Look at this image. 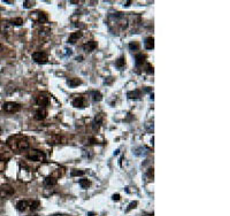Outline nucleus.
I'll list each match as a JSON object with an SVG mask.
<instances>
[{
	"instance_id": "27",
	"label": "nucleus",
	"mask_w": 230,
	"mask_h": 216,
	"mask_svg": "<svg viewBox=\"0 0 230 216\" xmlns=\"http://www.w3.org/2000/svg\"><path fill=\"white\" fill-rule=\"evenodd\" d=\"M33 5H35V1H24V2H23V6H24L26 8H31Z\"/></svg>"
},
{
	"instance_id": "17",
	"label": "nucleus",
	"mask_w": 230,
	"mask_h": 216,
	"mask_svg": "<svg viewBox=\"0 0 230 216\" xmlns=\"http://www.w3.org/2000/svg\"><path fill=\"white\" fill-rule=\"evenodd\" d=\"M101 121H103V114H98V115H95V125H93V130H98L99 129V126H100V124H101Z\"/></svg>"
},
{
	"instance_id": "18",
	"label": "nucleus",
	"mask_w": 230,
	"mask_h": 216,
	"mask_svg": "<svg viewBox=\"0 0 230 216\" xmlns=\"http://www.w3.org/2000/svg\"><path fill=\"white\" fill-rule=\"evenodd\" d=\"M142 95V91L140 90H135L132 92H128V97L130 99H139Z\"/></svg>"
},
{
	"instance_id": "7",
	"label": "nucleus",
	"mask_w": 230,
	"mask_h": 216,
	"mask_svg": "<svg viewBox=\"0 0 230 216\" xmlns=\"http://www.w3.org/2000/svg\"><path fill=\"white\" fill-rule=\"evenodd\" d=\"M14 193V189L9 185V184H5L1 188V195L2 197H9Z\"/></svg>"
},
{
	"instance_id": "16",
	"label": "nucleus",
	"mask_w": 230,
	"mask_h": 216,
	"mask_svg": "<svg viewBox=\"0 0 230 216\" xmlns=\"http://www.w3.org/2000/svg\"><path fill=\"white\" fill-rule=\"evenodd\" d=\"M144 46H145L146 50H153V47H154V39H153V37H147V38H145Z\"/></svg>"
},
{
	"instance_id": "6",
	"label": "nucleus",
	"mask_w": 230,
	"mask_h": 216,
	"mask_svg": "<svg viewBox=\"0 0 230 216\" xmlns=\"http://www.w3.org/2000/svg\"><path fill=\"white\" fill-rule=\"evenodd\" d=\"M36 102L38 106H41V108H44L45 106L48 105L50 102V98L47 97L46 95H39L37 98H36Z\"/></svg>"
},
{
	"instance_id": "26",
	"label": "nucleus",
	"mask_w": 230,
	"mask_h": 216,
	"mask_svg": "<svg viewBox=\"0 0 230 216\" xmlns=\"http://www.w3.org/2000/svg\"><path fill=\"white\" fill-rule=\"evenodd\" d=\"M85 173L83 171V170H76V169H74V170H71V173H70V175L73 176H82V175H84Z\"/></svg>"
},
{
	"instance_id": "35",
	"label": "nucleus",
	"mask_w": 230,
	"mask_h": 216,
	"mask_svg": "<svg viewBox=\"0 0 230 216\" xmlns=\"http://www.w3.org/2000/svg\"><path fill=\"white\" fill-rule=\"evenodd\" d=\"M28 216H39L38 214H32V215H28Z\"/></svg>"
},
{
	"instance_id": "23",
	"label": "nucleus",
	"mask_w": 230,
	"mask_h": 216,
	"mask_svg": "<svg viewBox=\"0 0 230 216\" xmlns=\"http://www.w3.org/2000/svg\"><path fill=\"white\" fill-rule=\"evenodd\" d=\"M124 65H125V58L124 56H121L120 59H117L116 60V62H115V66L117 68H122L124 67Z\"/></svg>"
},
{
	"instance_id": "2",
	"label": "nucleus",
	"mask_w": 230,
	"mask_h": 216,
	"mask_svg": "<svg viewBox=\"0 0 230 216\" xmlns=\"http://www.w3.org/2000/svg\"><path fill=\"white\" fill-rule=\"evenodd\" d=\"M27 159L28 160H30V161L43 162V161H45L46 155H45V153L41 152V151H38V149H31L30 152H28Z\"/></svg>"
},
{
	"instance_id": "31",
	"label": "nucleus",
	"mask_w": 230,
	"mask_h": 216,
	"mask_svg": "<svg viewBox=\"0 0 230 216\" xmlns=\"http://www.w3.org/2000/svg\"><path fill=\"white\" fill-rule=\"evenodd\" d=\"M113 200L114 201H119L120 200V194H114L113 195Z\"/></svg>"
},
{
	"instance_id": "4",
	"label": "nucleus",
	"mask_w": 230,
	"mask_h": 216,
	"mask_svg": "<svg viewBox=\"0 0 230 216\" xmlns=\"http://www.w3.org/2000/svg\"><path fill=\"white\" fill-rule=\"evenodd\" d=\"M2 109L7 113H16L21 109V105L17 104V102H14V101H8V102H5Z\"/></svg>"
},
{
	"instance_id": "30",
	"label": "nucleus",
	"mask_w": 230,
	"mask_h": 216,
	"mask_svg": "<svg viewBox=\"0 0 230 216\" xmlns=\"http://www.w3.org/2000/svg\"><path fill=\"white\" fill-rule=\"evenodd\" d=\"M5 168V161L2 159H0V171H2Z\"/></svg>"
},
{
	"instance_id": "19",
	"label": "nucleus",
	"mask_w": 230,
	"mask_h": 216,
	"mask_svg": "<svg viewBox=\"0 0 230 216\" xmlns=\"http://www.w3.org/2000/svg\"><path fill=\"white\" fill-rule=\"evenodd\" d=\"M67 83L70 87H75V86H78V85L82 83V81L81 80H78V78H70V80H68L67 81Z\"/></svg>"
},
{
	"instance_id": "29",
	"label": "nucleus",
	"mask_w": 230,
	"mask_h": 216,
	"mask_svg": "<svg viewBox=\"0 0 230 216\" xmlns=\"http://www.w3.org/2000/svg\"><path fill=\"white\" fill-rule=\"evenodd\" d=\"M136 206H137V201H135V203H131L130 205H129V207H128V209H127V210H128V212H129V210H131L132 208H136Z\"/></svg>"
},
{
	"instance_id": "22",
	"label": "nucleus",
	"mask_w": 230,
	"mask_h": 216,
	"mask_svg": "<svg viewBox=\"0 0 230 216\" xmlns=\"http://www.w3.org/2000/svg\"><path fill=\"white\" fill-rule=\"evenodd\" d=\"M91 95H92V98H93L95 101H100V100L103 99V95H101V93H100L99 91H92V92H91Z\"/></svg>"
},
{
	"instance_id": "25",
	"label": "nucleus",
	"mask_w": 230,
	"mask_h": 216,
	"mask_svg": "<svg viewBox=\"0 0 230 216\" xmlns=\"http://www.w3.org/2000/svg\"><path fill=\"white\" fill-rule=\"evenodd\" d=\"M9 23H12V24H15V26H21V24L23 23V20H22L21 17H16V18H13V20H11V21H9Z\"/></svg>"
},
{
	"instance_id": "8",
	"label": "nucleus",
	"mask_w": 230,
	"mask_h": 216,
	"mask_svg": "<svg viewBox=\"0 0 230 216\" xmlns=\"http://www.w3.org/2000/svg\"><path fill=\"white\" fill-rule=\"evenodd\" d=\"M46 116H47V110H46L45 108H39V109H37L36 113H35V119L38 120V121L44 120Z\"/></svg>"
},
{
	"instance_id": "15",
	"label": "nucleus",
	"mask_w": 230,
	"mask_h": 216,
	"mask_svg": "<svg viewBox=\"0 0 230 216\" xmlns=\"http://www.w3.org/2000/svg\"><path fill=\"white\" fill-rule=\"evenodd\" d=\"M56 178L53 177V176H48V177H46L45 179H44V185L45 186H54L55 184H56Z\"/></svg>"
},
{
	"instance_id": "12",
	"label": "nucleus",
	"mask_w": 230,
	"mask_h": 216,
	"mask_svg": "<svg viewBox=\"0 0 230 216\" xmlns=\"http://www.w3.org/2000/svg\"><path fill=\"white\" fill-rule=\"evenodd\" d=\"M81 37H82V32H81V31L73 32V33L69 36V38H68V43H70V44H75L76 41L81 38Z\"/></svg>"
},
{
	"instance_id": "28",
	"label": "nucleus",
	"mask_w": 230,
	"mask_h": 216,
	"mask_svg": "<svg viewBox=\"0 0 230 216\" xmlns=\"http://www.w3.org/2000/svg\"><path fill=\"white\" fill-rule=\"evenodd\" d=\"M146 71H147L149 74H153V67H152L150 63L146 65Z\"/></svg>"
},
{
	"instance_id": "9",
	"label": "nucleus",
	"mask_w": 230,
	"mask_h": 216,
	"mask_svg": "<svg viewBox=\"0 0 230 216\" xmlns=\"http://www.w3.org/2000/svg\"><path fill=\"white\" fill-rule=\"evenodd\" d=\"M73 106L76 108L85 107V98L84 97H77L73 100Z\"/></svg>"
},
{
	"instance_id": "11",
	"label": "nucleus",
	"mask_w": 230,
	"mask_h": 216,
	"mask_svg": "<svg viewBox=\"0 0 230 216\" xmlns=\"http://www.w3.org/2000/svg\"><path fill=\"white\" fill-rule=\"evenodd\" d=\"M95 47H97V43L95 41H90L83 45V50L85 52H92V51L95 50Z\"/></svg>"
},
{
	"instance_id": "34",
	"label": "nucleus",
	"mask_w": 230,
	"mask_h": 216,
	"mask_svg": "<svg viewBox=\"0 0 230 216\" xmlns=\"http://www.w3.org/2000/svg\"><path fill=\"white\" fill-rule=\"evenodd\" d=\"M2 48H4V47H2V45H1V44H0V52H1V51H2Z\"/></svg>"
},
{
	"instance_id": "20",
	"label": "nucleus",
	"mask_w": 230,
	"mask_h": 216,
	"mask_svg": "<svg viewBox=\"0 0 230 216\" xmlns=\"http://www.w3.org/2000/svg\"><path fill=\"white\" fill-rule=\"evenodd\" d=\"M39 207H41V203H39L38 200H35V201H32V203H30V206H29V208H30V210H31V212L38 210V209H39Z\"/></svg>"
},
{
	"instance_id": "1",
	"label": "nucleus",
	"mask_w": 230,
	"mask_h": 216,
	"mask_svg": "<svg viewBox=\"0 0 230 216\" xmlns=\"http://www.w3.org/2000/svg\"><path fill=\"white\" fill-rule=\"evenodd\" d=\"M7 146L11 148V151H14L16 153L23 152L29 148L30 143L27 136L23 135H14L11 136L7 139Z\"/></svg>"
},
{
	"instance_id": "32",
	"label": "nucleus",
	"mask_w": 230,
	"mask_h": 216,
	"mask_svg": "<svg viewBox=\"0 0 230 216\" xmlns=\"http://www.w3.org/2000/svg\"><path fill=\"white\" fill-rule=\"evenodd\" d=\"M50 216H65V215H62V214H53V215H50Z\"/></svg>"
},
{
	"instance_id": "13",
	"label": "nucleus",
	"mask_w": 230,
	"mask_h": 216,
	"mask_svg": "<svg viewBox=\"0 0 230 216\" xmlns=\"http://www.w3.org/2000/svg\"><path fill=\"white\" fill-rule=\"evenodd\" d=\"M28 207H29V203H28L27 200H20L16 203V209L19 212H24Z\"/></svg>"
},
{
	"instance_id": "3",
	"label": "nucleus",
	"mask_w": 230,
	"mask_h": 216,
	"mask_svg": "<svg viewBox=\"0 0 230 216\" xmlns=\"http://www.w3.org/2000/svg\"><path fill=\"white\" fill-rule=\"evenodd\" d=\"M30 17H31L32 21H35V22H37V23H45V22H47V20H48L47 15L44 13V12H39V11L31 13Z\"/></svg>"
},
{
	"instance_id": "5",
	"label": "nucleus",
	"mask_w": 230,
	"mask_h": 216,
	"mask_svg": "<svg viewBox=\"0 0 230 216\" xmlns=\"http://www.w3.org/2000/svg\"><path fill=\"white\" fill-rule=\"evenodd\" d=\"M32 60L37 63H45L48 60V55L43 51H37L32 53Z\"/></svg>"
},
{
	"instance_id": "21",
	"label": "nucleus",
	"mask_w": 230,
	"mask_h": 216,
	"mask_svg": "<svg viewBox=\"0 0 230 216\" xmlns=\"http://www.w3.org/2000/svg\"><path fill=\"white\" fill-rule=\"evenodd\" d=\"M80 186L82 189H88L89 186H91V182L89 179H86V178H83V179L80 180Z\"/></svg>"
},
{
	"instance_id": "14",
	"label": "nucleus",
	"mask_w": 230,
	"mask_h": 216,
	"mask_svg": "<svg viewBox=\"0 0 230 216\" xmlns=\"http://www.w3.org/2000/svg\"><path fill=\"white\" fill-rule=\"evenodd\" d=\"M145 59H146V55L143 53H139L137 54L135 56V60H136V66L139 67V66H143V63L145 62Z\"/></svg>"
},
{
	"instance_id": "33",
	"label": "nucleus",
	"mask_w": 230,
	"mask_h": 216,
	"mask_svg": "<svg viewBox=\"0 0 230 216\" xmlns=\"http://www.w3.org/2000/svg\"><path fill=\"white\" fill-rule=\"evenodd\" d=\"M82 59H83L82 56H77V61H82Z\"/></svg>"
},
{
	"instance_id": "10",
	"label": "nucleus",
	"mask_w": 230,
	"mask_h": 216,
	"mask_svg": "<svg viewBox=\"0 0 230 216\" xmlns=\"http://www.w3.org/2000/svg\"><path fill=\"white\" fill-rule=\"evenodd\" d=\"M9 158V151L6 148L5 144L0 141V159H2L5 161V159Z\"/></svg>"
},
{
	"instance_id": "36",
	"label": "nucleus",
	"mask_w": 230,
	"mask_h": 216,
	"mask_svg": "<svg viewBox=\"0 0 230 216\" xmlns=\"http://www.w3.org/2000/svg\"><path fill=\"white\" fill-rule=\"evenodd\" d=\"M144 216H153V215H152V214H145Z\"/></svg>"
},
{
	"instance_id": "24",
	"label": "nucleus",
	"mask_w": 230,
	"mask_h": 216,
	"mask_svg": "<svg viewBox=\"0 0 230 216\" xmlns=\"http://www.w3.org/2000/svg\"><path fill=\"white\" fill-rule=\"evenodd\" d=\"M129 48H130L131 51H138V50H139V44H138L137 41H131V43L129 44Z\"/></svg>"
}]
</instances>
